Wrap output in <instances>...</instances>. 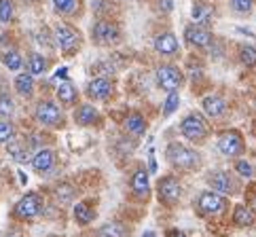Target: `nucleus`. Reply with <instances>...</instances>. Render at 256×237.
Segmentation results:
<instances>
[{
  "mask_svg": "<svg viewBox=\"0 0 256 237\" xmlns=\"http://www.w3.org/2000/svg\"><path fill=\"white\" fill-rule=\"evenodd\" d=\"M166 159L170 161V166L178 168V170H184V172H190V170H197L201 166V157L199 152L184 146L180 142H172L168 150H166Z\"/></svg>",
  "mask_w": 256,
  "mask_h": 237,
  "instance_id": "nucleus-1",
  "label": "nucleus"
},
{
  "mask_svg": "<svg viewBox=\"0 0 256 237\" xmlns=\"http://www.w3.org/2000/svg\"><path fill=\"white\" fill-rule=\"evenodd\" d=\"M180 134L184 136V138L188 142H204L208 138V134H210V127L206 123V118L201 116L199 112H190L186 114L184 118H182V123H180Z\"/></svg>",
  "mask_w": 256,
  "mask_h": 237,
  "instance_id": "nucleus-2",
  "label": "nucleus"
},
{
  "mask_svg": "<svg viewBox=\"0 0 256 237\" xmlns=\"http://www.w3.org/2000/svg\"><path fill=\"white\" fill-rule=\"evenodd\" d=\"M226 208V199L216 190H204L197 197V212L201 216H216Z\"/></svg>",
  "mask_w": 256,
  "mask_h": 237,
  "instance_id": "nucleus-3",
  "label": "nucleus"
},
{
  "mask_svg": "<svg viewBox=\"0 0 256 237\" xmlns=\"http://www.w3.org/2000/svg\"><path fill=\"white\" fill-rule=\"evenodd\" d=\"M40 210H42L40 195L38 193H28V195H24L20 202L15 204L13 214L20 218V220H32V218H36L40 214Z\"/></svg>",
  "mask_w": 256,
  "mask_h": 237,
  "instance_id": "nucleus-4",
  "label": "nucleus"
},
{
  "mask_svg": "<svg viewBox=\"0 0 256 237\" xmlns=\"http://www.w3.org/2000/svg\"><path fill=\"white\" fill-rule=\"evenodd\" d=\"M184 83V74L176 68V66H161L157 68V85L161 89H166L168 94L178 91Z\"/></svg>",
  "mask_w": 256,
  "mask_h": 237,
  "instance_id": "nucleus-5",
  "label": "nucleus"
},
{
  "mask_svg": "<svg viewBox=\"0 0 256 237\" xmlns=\"http://www.w3.org/2000/svg\"><path fill=\"white\" fill-rule=\"evenodd\" d=\"M218 150H220L224 157H240L244 152V138L240 132L228 130L224 132L220 138H218Z\"/></svg>",
  "mask_w": 256,
  "mask_h": 237,
  "instance_id": "nucleus-6",
  "label": "nucleus"
},
{
  "mask_svg": "<svg viewBox=\"0 0 256 237\" xmlns=\"http://www.w3.org/2000/svg\"><path fill=\"white\" fill-rule=\"evenodd\" d=\"M182 195V186L180 182L174 176H166L159 182V202H163L166 206H176L180 202Z\"/></svg>",
  "mask_w": 256,
  "mask_h": 237,
  "instance_id": "nucleus-7",
  "label": "nucleus"
},
{
  "mask_svg": "<svg viewBox=\"0 0 256 237\" xmlns=\"http://www.w3.org/2000/svg\"><path fill=\"white\" fill-rule=\"evenodd\" d=\"M56 40H58V47L64 51V53H72L78 49V34L72 26H66V24H60L56 28Z\"/></svg>",
  "mask_w": 256,
  "mask_h": 237,
  "instance_id": "nucleus-8",
  "label": "nucleus"
},
{
  "mask_svg": "<svg viewBox=\"0 0 256 237\" xmlns=\"http://www.w3.org/2000/svg\"><path fill=\"white\" fill-rule=\"evenodd\" d=\"M91 36H94V40L100 44H110V42L118 40L121 32H118L116 24H112V22H98L94 28H91Z\"/></svg>",
  "mask_w": 256,
  "mask_h": 237,
  "instance_id": "nucleus-9",
  "label": "nucleus"
},
{
  "mask_svg": "<svg viewBox=\"0 0 256 237\" xmlns=\"http://www.w3.org/2000/svg\"><path fill=\"white\" fill-rule=\"evenodd\" d=\"M184 40L190 47H197V49H210L214 42V36L210 34L206 28H199V26H188L184 30Z\"/></svg>",
  "mask_w": 256,
  "mask_h": 237,
  "instance_id": "nucleus-10",
  "label": "nucleus"
},
{
  "mask_svg": "<svg viewBox=\"0 0 256 237\" xmlns=\"http://www.w3.org/2000/svg\"><path fill=\"white\" fill-rule=\"evenodd\" d=\"M36 121L40 125H47V127H53L62 121V110L58 104L53 102H40L36 106Z\"/></svg>",
  "mask_w": 256,
  "mask_h": 237,
  "instance_id": "nucleus-11",
  "label": "nucleus"
},
{
  "mask_svg": "<svg viewBox=\"0 0 256 237\" xmlns=\"http://www.w3.org/2000/svg\"><path fill=\"white\" fill-rule=\"evenodd\" d=\"M208 182H210V186H212V190H216V193H220V195L235 193V182L226 172H212V174L208 176Z\"/></svg>",
  "mask_w": 256,
  "mask_h": 237,
  "instance_id": "nucleus-12",
  "label": "nucleus"
},
{
  "mask_svg": "<svg viewBox=\"0 0 256 237\" xmlns=\"http://www.w3.org/2000/svg\"><path fill=\"white\" fill-rule=\"evenodd\" d=\"M112 91H114V85L104 76L89 80V85H87V96L94 100H108L112 96Z\"/></svg>",
  "mask_w": 256,
  "mask_h": 237,
  "instance_id": "nucleus-13",
  "label": "nucleus"
},
{
  "mask_svg": "<svg viewBox=\"0 0 256 237\" xmlns=\"http://www.w3.org/2000/svg\"><path fill=\"white\" fill-rule=\"evenodd\" d=\"M30 161H32L34 172H38V174H47V172H51L53 166H56V152L49 150V148H42V150L36 152Z\"/></svg>",
  "mask_w": 256,
  "mask_h": 237,
  "instance_id": "nucleus-14",
  "label": "nucleus"
},
{
  "mask_svg": "<svg viewBox=\"0 0 256 237\" xmlns=\"http://www.w3.org/2000/svg\"><path fill=\"white\" fill-rule=\"evenodd\" d=\"M148 190H150V182H148V172L146 170H136L134 176H132V193L140 199L148 197Z\"/></svg>",
  "mask_w": 256,
  "mask_h": 237,
  "instance_id": "nucleus-15",
  "label": "nucleus"
},
{
  "mask_svg": "<svg viewBox=\"0 0 256 237\" xmlns=\"http://www.w3.org/2000/svg\"><path fill=\"white\" fill-rule=\"evenodd\" d=\"M154 49H157L161 56H174L178 51V38L172 32H163L154 38Z\"/></svg>",
  "mask_w": 256,
  "mask_h": 237,
  "instance_id": "nucleus-16",
  "label": "nucleus"
},
{
  "mask_svg": "<svg viewBox=\"0 0 256 237\" xmlns=\"http://www.w3.org/2000/svg\"><path fill=\"white\" fill-rule=\"evenodd\" d=\"M204 110H206V114L208 116H214V118H218V116H222L224 114V110H226V102H224V98L222 96H208V98H204Z\"/></svg>",
  "mask_w": 256,
  "mask_h": 237,
  "instance_id": "nucleus-17",
  "label": "nucleus"
},
{
  "mask_svg": "<svg viewBox=\"0 0 256 237\" xmlns=\"http://www.w3.org/2000/svg\"><path fill=\"white\" fill-rule=\"evenodd\" d=\"M98 118H100L98 108H94L91 104H83L74 110V121L78 125H94V123H98Z\"/></svg>",
  "mask_w": 256,
  "mask_h": 237,
  "instance_id": "nucleus-18",
  "label": "nucleus"
},
{
  "mask_svg": "<svg viewBox=\"0 0 256 237\" xmlns=\"http://www.w3.org/2000/svg\"><path fill=\"white\" fill-rule=\"evenodd\" d=\"M233 222H235V226H242V229L252 226L254 224V212L248 206H237L233 210Z\"/></svg>",
  "mask_w": 256,
  "mask_h": 237,
  "instance_id": "nucleus-19",
  "label": "nucleus"
},
{
  "mask_svg": "<svg viewBox=\"0 0 256 237\" xmlns=\"http://www.w3.org/2000/svg\"><path fill=\"white\" fill-rule=\"evenodd\" d=\"M58 98H60V102H62V104L70 106V104H74V102H76L78 91H76V87L66 78V80H64V83L58 87Z\"/></svg>",
  "mask_w": 256,
  "mask_h": 237,
  "instance_id": "nucleus-20",
  "label": "nucleus"
},
{
  "mask_svg": "<svg viewBox=\"0 0 256 237\" xmlns=\"http://www.w3.org/2000/svg\"><path fill=\"white\" fill-rule=\"evenodd\" d=\"M94 218H96V212L91 210V206L87 202H80L74 206V220L78 224H89V222H94Z\"/></svg>",
  "mask_w": 256,
  "mask_h": 237,
  "instance_id": "nucleus-21",
  "label": "nucleus"
},
{
  "mask_svg": "<svg viewBox=\"0 0 256 237\" xmlns=\"http://www.w3.org/2000/svg\"><path fill=\"white\" fill-rule=\"evenodd\" d=\"M127 226L121 222H106L98 229V237H127Z\"/></svg>",
  "mask_w": 256,
  "mask_h": 237,
  "instance_id": "nucleus-22",
  "label": "nucleus"
},
{
  "mask_svg": "<svg viewBox=\"0 0 256 237\" xmlns=\"http://www.w3.org/2000/svg\"><path fill=\"white\" fill-rule=\"evenodd\" d=\"M15 91L20 96H24V98H30L34 94V78H32V74H17Z\"/></svg>",
  "mask_w": 256,
  "mask_h": 237,
  "instance_id": "nucleus-23",
  "label": "nucleus"
},
{
  "mask_svg": "<svg viewBox=\"0 0 256 237\" xmlns=\"http://www.w3.org/2000/svg\"><path fill=\"white\" fill-rule=\"evenodd\" d=\"M125 130L134 136H144L146 134V121L140 114H130L125 118Z\"/></svg>",
  "mask_w": 256,
  "mask_h": 237,
  "instance_id": "nucleus-24",
  "label": "nucleus"
},
{
  "mask_svg": "<svg viewBox=\"0 0 256 237\" xmlns=\"http://www.w3.org/2000/svg\"><path fill=\"white\" fill-rule=\"evenodd\" d=\"M28 74H32V76H38V74H42L44 70H47V60H44L40 53H32V56L28 58Z\"/></svg>",
  "mask_w": 256,
  "mask_h": 237,
  "instance_id": "nucleus-25",
  "label": "nucleus"
},
{
  "mask_svg": "<svg viewBox=\"0 0 256 237\" xmlns=\"http://www.w3.org/2000/svg\"><path fill=\"white\" fill-rule=\"evenodd\" d=\"M8 154L15 159V161H20V163H24V161H28L30 159V148L28 146H24L22 142H8Z\"/></svg>",
  "mask_w": 256,
  "mask_h": 237,
  "instance_id": "nucleus-26",
  "label": "nucleus"
},
{
  "mask_svg": "<svg viewBox=\"0 0 256 237\" xmlns=\"http://www.w3.org/2000/svg\"><path fill=\"white\" fill-rule=\"evenodd\" d=\"M53 4L62 15H76L78 11V0H53Z\"/></svg>",
  "mask_w": 256,
  "mask_h": 237,
  "instance_id": "nucleus-27",
  "label": "nucleus"
},
{
  "mask_svg": "<svg viewBox=\"0 0 256 237\" xmlns=\"http://www.w3.org/2000/svg\"><path fill=\"white\" fill-rule=\"evenodd\" d=\"M2 62H4V66L8 70H20L24 66V60H22V56L17 51H4L2 53Z\"/></svg>",
  "mask_w": 256,
  "mask_h": 237,
  "instance_id": "nucleus-28",
  "label": "nucleus"
},
{
  "mask_svg": "<svg viewBox=\"0 0 256 237\" xmlns=\"http://www.w3.org/2000/svg\"><path fill=\"white\" fill-rule=\"evenodd\" d=\"M240 62L244 66H256V49L250 47V44L240 47Z\"/></svg>",
  "mask_w": 256,
  "mask_h": 237,
  "instance_id": "nucleus-29",
  "label": "nucleus"
},
{
  "mask_svg": "<svg viewBox=\"0 0 256 237\" xmlns=\"http://www.w3.org/2000/svg\"><path fill=\"white\" fill-rule=\"evenodd\" d=\"M178 106H180V96L174 91V94H170L166 98V104H163V116H172L178 110Z\"/></svg>",
  "mask_w": 256,
  "mask_h": 237,
  "instance_id": "nucleus-30",
  "label": "nucleus"
},
{
  "mask_svg": "<svg viewBox=\"0 0 256 237\" xmlns=\"http://www.w3.org/2000/svg\"><path fill=\"white\" fill-rule=\"evenodd\" d=\"M210 13H212V8L210 6H206V4H201V2H197V4H193V20L197 22V24H204V22H208L210 20Z\"/></svg>",
  "mask_w": 256,
  "mask_h": 237,
  "instance_id": "nucleus-31",
  "label": "nucleus"
},
{
  "mask_svg": "<svg viewBox=\"0 0 256 237\" xmlns=\"http://www.w3.org/2000/svg\"><path fill=\"white\" fill-rule=\"evenodd\" d=\"M13 110H15L13 100L8 98V96H0V121H4V118L11 116Z\"/></svg>",
  "mask_w": 256,
  "mask_h": 237,
  "instance_id": "nucleus-32",
  "label": "nucleus"
},
{
  "mask_svg": "<svg viewBox=\"0 0 256 237\" xmlns=\"http://www.w3.org/2000/svg\"><path fill=\"white\" fill-rule=\"evenodd\" d=\"M56 197H58V202H62V204H70L72 197H74V188H72L70 184H60L56 188Z\"/></svg>",
  "mask_w": 256,
  "mask_h": 237,
  "instance_id": "nucleus-33",
  "label": "nucleus"
},
{
  "mask_svg": "<svg viewBox=\"0 0 256 237\" xmlns=\"http://www.w3.org/2000/svg\"><path fill=\"white\" fill-rule=\"evenodd\" d=\"M15 136V127L8 121H0V144H8Z\"/></svg>",
  "mask_w": 256,
  "mask_h": 237,
  "instance_id": "nucleus-34",
  "label": "nucleus"
},
{
  "mask_svg": "<svg viewBox=\"0 0 256 237\" xmlns=\"http://www.w3.org/2000/svg\"><path fill=\"white\" fill-rule=\"evenodd\" d=\"M231 8L235 13L246 15V13H250L254 8V0H231Z\"/></svg>",
  "mask_w": 256,
  "mask_h": 237,
  "instance_id": "nucleus-35",
  "label": "nucleus"
},
{
  "mask_svg": "<svg viewBox=\"0 0 256 237\" xmlns=\"http://www.w3.org/2000/svg\"><path fill=\"white\" fill-rule=\"evenodd\" d=\"M13 20V2L11 0H0V22H11Z\"/></svg>",
  "mask_w": 256,
  "mask_h": 237,
  "instance_id": "nucleus-36",
  "label": "nucleus"
},
{
  "mask_svg": "<svg viewBox=\"0 0 256 237\" xmlns=\"http://www.w3.org/2000/svg\"><path fill=\"white\" fill-rule=\"evenodd\" d=\"M235 172L240 176H244V178H252V174H254V170H252V166L246 159H237L235 161Z\"/></svg>",
  "mask_w": 256,
  "mask_h": 237,
  "instance_id": "nucleus-37",
  "label": "nucleus"
},
{
  "mask_svg": "<svg viewBox=\"0 0 256 237\" xmlns=\"http://www.w3.org/2000/svg\"><path fill=\"white\" fill-rule=\"evenodd\" d=\"M252 212H256V184L250 186V206H248Z\"/></svg>",
  "mask_w": 256,
  "mask_h": 237,
  "instance_id": "nucleus-38",
  "label": "nucleus"
},
{
  "mask_svg": "<svg viewBox=\"0 0 256 237\" xmlns=\"http://www.w3.org/2000/svg\"><path fill=\"white\" fill-rule=\"evenodd\" d=\"M168 237H186L182 231H178V229H172V231H168Z\"/></svg>",
  "mask_w": 256,
  "mask_h": 237,
  "instance_id": "nucleus-39",
  "label": "nucleus"
},
{
  "mask_svg": "<svg viewBox=\"0 0 256 237\" xmlns=\"http://www.w3.org/2000/svg\"><path fill=\"white\" fill-rule=\"evenodd\" d=\"M4 237H22V233H20V231H8Z\"/></svg>",
  "mask_w": 256,
  "mask_h": 237,
  "instance_id": "nucleus-40",
  "label": "nucleus"
}]
</instances>
